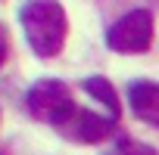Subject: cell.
<instances>
[{"mask_svg":"<svg viewBox=\"0 0 159 155\" xmlns=\"http://www.w3.org/2000/svg\"><path fill=\"white\" fill-rule=\"evenodd\" d=\"M19 22H22L28 47L38 56L53 59L62 50L66 34H69V19L59 0H25L19 6Z\"/></svg>","mask_w":159,"mask_h":155,"instance_id":"1","label":"cell"},{"mask_svg":"<svg viewBox=\"0 0 159 155\" xmlns=\"http://www.w3.org/2000/svg\"><path fill=\"white\" fill-rule=\"evenodd\" d=\"M28 112L38 121H50L53 127H62L72 115H75V103H72V90L62 81H53V78H44V81L31 84L28 96Z\"/></svg>","mask_w":159,"mask_h":155,"instance_id":"2","label":"cell"},{"mask_svg":"<svg viewBox=\"0 0 159 155\" xmlns=\"http://www.w3.org/2000/svg\"><path fill=\"white\" fill-rule=\"evenodd\" d=\"M153 44V16L150 10H131L106 31V47L116 53H147Z\"/></svg>","mask_w":159,"mask_h":155,"instance_id":"3","label":"cell"},{"mask_svg":"<svg viewBox=\"0 0 159 155\" xmlns=\"http://www.w3.org/2000/svg\"><path fill=\"white\" fill-rule=\"evenodd\" d=\"M116 124H119V118H103V115H94L84 109H75V115L56 130L75 143H100L116 130Z\"/></svg>","mask_w":159,"mask_h":155,"instance_id":"4","label":"cell"},{"mask_svg":"<svg viewBox=\"0 0 159 155\" xmlns=\"http://www.w3.org/2000/svg\"><path fill=\"white\" fill-rule=\"evenodd\" d=\"M128 103H131V112L140 121L159 127V84H153V81H134L128 87Z\"/></svg>","mask_w":159,"mask_h":155,"instance_id":"5","label":"cell"},{"mask_svg":"<svg viewBox=\"0 0 159 155\" xmlns=\"http://www.w3.org/2000/svg\"><path fill=\"white\" fill-rule=\"evenodd\" d=\"M81 87H84V93H91L97 103H103V106H106V115H112V118H119V115H122L119 93H116V87L106 81L103 74H91V78H84Z\"/></svg>","mask_w":159,"mask_h":155,"instance_id":"6","label":"cell"},{"mask_svg":"<svg viewBox=\"0 0 159 155\" xmlns=\"http://www.w3.org/2000/svg\"><path fill=\"white\" fill-rule=\"evenodd\" d=\"M106 155H159L153 146H147V143H137V140H131V136H122Z\"/></svg>","mask_w":159,"mask_h":155,"instance_id":"7","label":"cell"},{"mask_svg":"<svg viewBox=\"0 0 159 155\" xmlns=\"http://www.w3.org/2000/svg\"><path fill=\"white\" fill-rule=\"evenodd\" d=\"M7 56H10V37H7L3 25H0V65L7 62Z\"/></svg>","mask_w":159,"mask_h":155,"instance_id":"8","label":"cell"}]
</instances>
